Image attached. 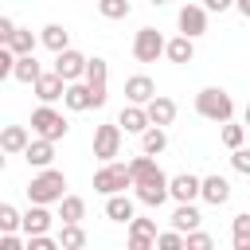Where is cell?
Wrapping results in <instances>:
<instances>
[{
	"instance_id": "6da1fadb",
	"label": "cell",
	"mask_w": 250,
	"mask_h": 250,
	"mask_svg": "<svg viewBox=\"0 0 250 250\" xmlns=\"http://www.w3.org/2000/svg\"><path fill=\"white\" fill-rule=\"evenodd\" d=\"M195 113L207 117V121H215V125H223V121L234 117V102H230V94L223 86H203L195 94Z\"/></svg>"
},
{
	"instance_id": "7a4b0ae2",
	"label": "cell",
	"mask_w": 250,
	"mask_h": 250,
	"mask_svg": "<svg viewBox=\"0 0 250 250\" xmlns=\"http://www.w3.org/2000/svg\"><path fill=\"white\" fill-rule=\"evenodd\" d=\"M66 195V176L59 172V168H39V176H31V184H27V199L31 203H59Z\"/></svg>"
},
{
	"instance_id": "3957f363",
	"label": "cell",
	"mask_w": 250,
	"mask_h": 250,
	"mask_svg": "<svg viewBox=\"0 0 250 250\" xmlns=\"http://www.w3.org/2000/svg\"><path fill=\"white\" fill-rule=\"evenodd\" d=\"M31 133H35V137H47V141H62V137L70 133V125H66V117H62L55 105L39 102V109H31Z\"/></svg>"
},
{
	"instance_id": "277c9868",
	"label": "cell",
	"mask_w": 250,
	"mask_h": 250,
	"mask_svg": "<svg viewBox=\"0 0 250 250\" xmlns=\"http://www.w3.org/2000/svg\"><path fill=\"white\" fill-rule=\"evenodd\" d=\"M125 188H133V172H129V164L105 160V164L94 172V191H98V195H113V191H125Z\"/></svg>"
},
{
	"instance_id": "5b68a950",
	"label": "cell",
	"mask_w": 250,
	"mask_h": 250,
	"mask_svg": "<svg viewBox=\"0 0 250 250\" xmlns=\"http://www.w3.org/2000/svg\"><path fill=\"white\" fill-rule=\"evenodd\" d=\"M164 51H168V39H164L156 27H141V31L133 35V59H137V62H156Z\"/></svg>"
},
{
	"instance_id": "8992f818",
	"label": "cell",
	"mask_w": 250,
	"mask_h": 250,
	"mask_svg": "<svg viewBox=\"0 0 250 250\" xmlns=\"http://www.w3.org/2000/svg\"><path fill=\"white\" fill-rule=\"evenodd\" d=\"M121 133H125V129H121L117 121H113V125H98V129H94V156H98L102 164L121 156Z\"/></svg>"
},
{
	"instance_id": "52a82bcc",
	"label": "cell",
	"mask_w": 250,
	"mask_h": 250,
	"mask_svg": "<svg viewBox=\"0 0 250 250\" xmlns=\"http://www.w3.org/2000/svg\"><path fill=\"white\" fill-rule=\"evenodd\" d=\"M105 82H109V62H105V59H90V62H86V86H90V94H94V109H102L105 98H109Z\"/></svg>"
},
{
	"instance_id": "ba28073f",
	"label": "cell",
	"mask_w": 250,
	"mask_h": 250,
	"mask_svg": "<svg viewBox=\"0 0 250 250\" xmlns=\"http://www.w3.org/2000/svg\"><path fill=\"white\" fill-rule=\"evenodd\" d=\"M156 219H141V215H133L129 219V250H152L156 246Z\"/></svg>"
},
{
	"instance_id": "9c48e42d",
	"label": "cell",
	"mask_w": 250,
	"mask_h": 250,
	"mask_svg": "<svg viewBox=\"0 0 250 250\" xmlns=\"http://www.w3.org/2000/svg\"><path fill=\"white\" fill-rule=\"evenodd\" d=\"M176 23H180L184 35L199 39V35L207 31V8H203V4H184V8L176 12Z\"/></svg>"
},
{
	"instance_id": "30bf717a",
	"label": "cell",
	"mask_w": 250,
	"mask_h": 250,
	"mask_svg": "<svg viewBox=\"0 0 250 250\" xmlns=\"http://www.w3.org/2000/svg\"><path fill=\"white\" fill-rule=\"evenodd\" d=\"M86 55L82 51H74V47H66V51H59L55 55V70L66 78V82H78V78H86Z\"/></svg>"
},
{
	"instance_id": "8fae6325",
	"label": "cell",
	"mask_w": 250,
	"mask_h": 250,
	"mask_svg": "<svg viewBox=\"0 0 250 250\" xmlns=\"http://www.w3.org/2000/svg\"><path fill=\"white\" fill-rule=\"evenodd\" d=\"M31 90H35V98H39V102L55 105V102L66 94V78H62L59 70H43V74H39V82H35Z\"/></svg>"
},
{
	"instance_id": "7c38bea8",
	"label": "cell",
	"mask_w": 250,
	"mask_h": 250,
	"mask_svg": "<svg viewBox=\"0 0 250 250\" xmlns=\"http://www.w3.org/2000/svg\"><path fill=\"white\" fill-rule=\"evenodd\" d=\"M168 191H172V199H176V203H195V199H199V191H203V180H199V176H191V172H180V176H172V180H168Z\"/></svg>"
},
{
	"instance_id": "4fadbf2b",
	"label": "cell",
	"mask_w": 250,
	"mask_h": 250,
	"mask_svg": "<svg viewBox=\"0 0 250 250\" xmlns=\"http://www.w3.org/2000/svg\"><path fill=\"white\" fill-rule=\"evenodd\" d=\"M168 180H172V176H160V180L137 184V188H133V191H137V203H145V207H160L164 199H172V191H168Z\"/></svg>"
},
{
	"instance_id": "5bb4252c",
	"label": "cell",
	"mask_w": 250,
	"mask_h": 250,
	"mask_svg": "<svg viewBox=\"0 0 250 250\" xmlns=\"http://www.w3.org/2000/svg\"><path fill=\"white\" fill-rule=\"evenodd\" d=\"M62 105H66L70 113H82V109H94V94H90V86H86V78H78V82H66V94H62Z\"/></svg>"
},
{
	"instance_id": "9a60e30c",
	"label": "cell",
	"mask_w": 250,
	"mask_h": 250,
	"mask_svg": "<svg viewBox=\"0 0 250 250\" xmlns=\"http://www.w3.org/2000/svg\"><path fill=\"white\" fill-rule=\"evenodd\" d=\"M117 125H121L125 133H137V137H141V133H145L152 121H148V109H145V105L129 102V105H121V113H117Z\"/></svg>"
},
{
	"instance_id": "2e32d148",
	"label": "cell",
	"mask_w": 250,
	"mask_h": 250,
	"mask_svg": "<svg viewBox=\"0 0 250 250\" xmlns=\"http://www.w3.org/2000/svg\"><path fill=\"white\" fill-rule=\"evenodd\" d=\"M125 98L137 102V105H148L156 98V82L148 74H133V78H125Z\"/></svg>"
},
{
	"instance_id": "e0dca14e",
	"label": "cell",
	"mask_w": 250,
	"mask_h": 250,
	"mask_svg": "<svg viewBox=\"0 0 250 250\" xmlns=\"http://www.w3.org/2000/svg\"><path fill=\"white\" fill-rule=\"evenodd\" d=\"M23 160H27L31 168H51V164H55V141L35 137V141L23 148Z\"/></svg>"
},
{
	"instance_id": "ac0fdd59",
	"label": "cell",
	"mask_w": 250,
	"mask_h": 250,
	"mask_svg": "<svg viewBox=\"0 0 250 250\" xmlns=\"http://www.w3.org/2000/svg\"><path fill=\"white\" fill-rule=\"evenodd\" d=\"M137 215V203L125 195V191H113V195H105V219H113V223H125L129 227V219Z\"/></svg>"
},
{
	"instance_id": "d6986e66",
	"label": "cell",
	"mask_w": 250,
	"mask_h": 250,
	"mask_svg": "<svg viewBox=\"0 0 250 250\" xmlns=\"http://www.w3.org/2000/svg\"><path fill=\"white\" fill-rule=\"evenodd\" d=\"M129 172H133V188L137 184H148V180H160L164 172H160V164L152 160V152H141V156H133L129 160Z\"/></svg>"
},
{
	"instance_id": "ffe728a7",
	"label": "cell",
	"mask_w": 250,
	"mask_h": 250,
	"mask_svg": "<svg viewBox=\"0 0 250 250\" xmlns=\"http://www.w3.org/2000/svg\"><path fill=\"white\" fill-rule=\"evenodd\" d=\"M51 211H47V203H31L27 211H23V234H43V230H51Z\"/></svg>"
},
{
	"instance_id": "44dd1931",
	"label": "cell",
	"mask_w": 250,
	"mask_h": 250,
	"mask_svg": "<svg viewBox=\"0 0 250 250\" xmlns=\"http://www.w3.org/2000/svg\"><path fill=\"white\" fill-rule=\"evenodd\" d=\"M199 199L211 203V207H223V203L230 199V184H227L223 176H203V191H199Z\"/></svg>"
},
{
	"instance_id": "7402d4cb",
	"label": "cell",
	"mask_w": 250,
	"mask_h": 250,
	"mask_svg": "<svg viewBox=\"0 0 250 250\" xmlns=\"http://www.w3.org/2000/svg\"><path fill=\"white\" fill-rule=\"evenodd\" d=\"M164 59H168V62H180V66H184V62H191V59H195V39L180 31L176 39H168V51H164Z\"/></svg>"
},
{
	"instance_id": "603a6c76",
	"label": "cell",
	"mask_w": 250,
	"mask_h": 250,
	"mask_svg": "<svg viewBox=\"0 0 250 250\" xmlns=\"http://www.w3.org/2000/svg\"><path fill=\"white\" fill-rule=\"evenodd\" d=\"M31 145V137H27V129L23 125H4V133H0V148L8 152V156H23V148Z\"/></svg>"
},
{
	"instance_id": "cb8c5ba5",
	"label": "cell",
	"mask_w": 250,
	"mask_h": 250,
	"mask_svg": "<svg viewBox=\"0 0 250 250\" xmlns=\"http://www.w3.org/2000/svg\"><path fill=\"white\" fill-rule=\"evenodd\" d=\"M145 109H148V121H152V125H172V121H176V102L164 98V94H156Z\"/></svg>"
},
{
	"instance_id": "d4e9b609",
	"label": "cell",
	"mask_w": 250,
	"mask_h": 250,
	"mask_svg": "<svg viewBox=\"0 0 250 250\" xmlns=\"http://www.w3.org/2000/svg\"><path fill=\"white\" fill-rule=\"evenodd\" d=\"M199 223H203V215H199L195 203H176V211H172V227H176V230L188 234V230H195Z\"/></svg>"
},
{
	"instance_id": "484cf974",
	"label": "cell",
	"mask_w": 250,
	"mask_h": 250,
	"mask_svg": "<svg viewBox=\"0 0 250 250\" xmlns=\"http://www.w3.org/2000/svg\"><path fill=\"white\" fill-rule=\"evenodd\" d=\"M39 39H43V47H47V51H55V55L70 47V31H66L62 23H47V27L39 31Z\"/></svg>"
},
{
	"instance_id": "4316f807",
	"label": "cell",
	"mask_w": 250,
	"mask_h": 250,
	"mask_svg": "<svg viewBox=\"0 0 250 250\" xmlns=\"http://www.w3.org/2000/svg\"><path fill=\"white\" fill-rule=\"evenodd\" d=\"M39 74H43V66L35 62V55H20V59H16V70H12V78H16V82L35 86V82H39Z\"/></svg>"
},
{
	"instance_id": "83f0119b",
	"label": "cell",
	"mask_w": 250,
	"mask_h": 250,
	"mask_svg": "<svg viewBox=\"0 0 250 250\" xmlns=\"http://www.w3.org/2000/svg\"><path fill=\"white\" fill-rule=\"evenodd\" d=\"M168 148V125H148L145 133H141V152H164Z\"/></svg>"
},
{
	"instance_id": "f1b7e54d",
	"label": "cell",
	"mask_w": 250,
	"mask_h": 250,
	"mask_svg": "<svg viewBox=\"0 0 250 250\" xmlns=\"http://www.w3.org/2000/svg\"><path fill=\"white\" fill-rule=\"evenodd\" d=\"M59 219L62 223H82L86 219V199L82 195H62L59 199Z\"/></svg>"
},
{
	"instance_id": "f546056e",
	"label": "cell",
	"mask_w": 250,
	"mask_h": 250,
	"mask_svg": "<svg viewBox=\"0 0 250 250\" xmlns=\"http://www.w3.org/2000/svg\"><path fill=\"white\" fill-rule=\"evenodd\" d=\"M230 242H234V250H250V211L234 215V223H230Z\"/></svg>"
},
{
	"instance_id": "4dcf8cb0",
	"label": "cell",
	"mask_w": 250,
	"mask_h": 250,
	"mask_svg": "<svg viewBox=\"0 0 250 250\" xmlns=\"http://www.w3.org/2000/svg\"><path fill=\"white\" fill-rule=\"evenodd\" d=\"M59 242H62V250H82V246H86V230H82V223H62Z\"/></svg>"
},
{
	"instance_id": "1f68e13d",
	"label": "cell",
	"mask_w": 250,
	"mask_h": 250,
	"mask_svg": "<svg viewBox=\"0 0 250 250\" xmlns=\"http://www.w3.org/2000/svg\"><path fill=\"white\" fill-rule=\"evenodd\" d=\"M35 43H43V39H35L27 27H16V31H12V39H8V47H12L16 55H35Z\"/></svg>"
},
{
	"instance_id": "d6a6232c",
	"label": "cell",
	"mask_w": 250,
	"mask_h": 250,
	"mask_svg": "<svg viewBox=\"0 0 250 250\" xmlns=\"http://www.w3.org/2000/svg\"><path fill=\"white\" fill-rule=\"evenodd\" d=\"M219 141H223L227 148H238V145L246 141V121H242V125H234V121H223V129H219Z\"/></svg>"
},
{
	"instance_id": "836d02e7",
	"label": "cell",
	"mask_w": 250,
	"mask_h": 250,
	"mask_svg": "<svg viewBox=\"0 0 250 250\" xmlns=\"http://www.w3.org/2000/svg\"><path fill=\"white\" fill-rule=\"evenodd\" d=\"M98 12H102L105 20H125V16L133 12V4H129V0H98Z\"/></svg>"
},
{
	"instance_id": "e575fe53",
	"label": "cell",
	"mask_w": 250,
	"mask_h": 250,
	"mask_svg": "<svg viewBox=\"0 0 250 250\" xmlns=\"http://www.w3.org/2000/svg\"><path fill=\"white\" fill-rule=\"evenodd\" d=\"M20 227H23V215L12 203H0V230H20Z\"/></svg>"
},
{
	"instance_id": "d590c367",
	"label": "cell",
	"mask_w": 250,
	"mask_h": 250,
	"mask_svg": "<svg viewBox=\"0 0 250 250\" xmlns=\"http://www.w3.org/2000/svg\"><path fill=\"white\" fill-rule=\"evenodd\" d=\"M27 250H62V242H59V234L51 238L43 230V234H27Z\"/></svg>"
},
{
	"instance_id": "8d00e7d4",
	"label": "cell",
	"mask_w": 250,
	"mask_h": 250,
	"mask_svg": "<svg viewBox=\"0 0 250 250\" xmlns=\"http://www.w3.org/2000/svg\"><path fill=\"white\" fill-rule=\"evenodd\" d=\"M230 168H234V172H242V176H250V148H246V145L230 148Z\"/></svg>"
},
{
	"instance_id": "74e56055",
	"label": "cell",
	"mask_w": 250,
	"mask_h": 250,
	"mask_svg": "<svg viewBox=\"0 0 250 250\" xmlns=\"http://www.w3.org/2000/svg\"><path fill=\"white\" fill-rule=\"evenodd\" d=\"M211 246H215V238H211V234H203L199 227H195V230H188V250H211Z\"/></svg>"
},
{
	"instance_id": "f35d334b",
	"label": "cell",
	"mask_w": 250,
	"mask_h": 250,
	"mask_svg": "<svg viewBox=\"0 0 250 250\" xmlns=\"http://www.w3.org/2000/svg\"><path fill=\"white\" fill-rule=\"evenodd\" d=\"M12 31H16V20H12V16H0V43H8Z\"/></svg>"
},
{
	"instance_id": "ab89813d",
	"label": "cell",
	"mask_w": 250,
	"mask_h": 250,
	"mask_svg": "<svg viewBox=\"0 0 250 250\" xmlns=\"http://www.w3.org/2000/svg\"><path fill=\"white\" fill-rule=\"evenodd\" d=\"M203 8H207V12H230L234 0H203Z\"/></svg>"
},
{
	"instance_id": "60d3db41",
	"label": "cell",
	"mask_w": 250,
	"mask_h": 250,
	"mask_svg": "<svg viewBox=\"0 0 250 250\" xmlns=\"http://www.w3.org/2000/svg\"><path fill=\"white\" fill-rule=\"evenodd\" d=\"M234 8H238V12L246 16V20H250V0H234Z\"/></svg>"
},
{
	"instance_id": "b9f144b4",
	"label": "cell",
	"mask_w": 250,
	"mask_h": 250,
	"mask_svg": "<svg viewBox=\"0 0 250 250\" xmlns=\"http://www.w3.org/2000/svg\"><path fill=\"white\" fill-rule=\"evenodd\" d=\"M242 121H246V129H250V102H246V109H242Z\"/></svg>"
},
{
	"instance_id": "7bdbcfd3",
	"label": "cell",
	"mask_w": 250,
	"mask_h": 250,
	"mask_svg": "<svg viewBox=\"0 0 250 250\" xmlns=\"http://www.w3.org/2000/svg\"><path fill=\"white\" fill-rule=\"evenodd\" d=\"M148 4H152V8H164V4H168V0H148Z\"/></svg>"
}]
</instances>
